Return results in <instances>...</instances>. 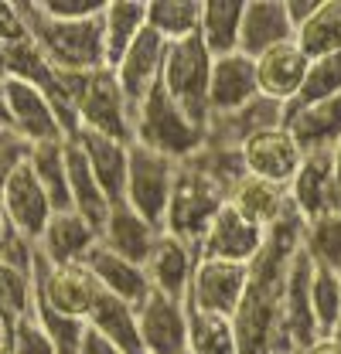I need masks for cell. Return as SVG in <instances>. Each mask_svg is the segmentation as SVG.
Here are the masks:
<instances>
[{"label": "cell", "mask_w": 341, "mask_h": 354, "mask_svg": "<svg viewBox=\"0 0 341 354\" xmlns=\"http://www.w3.org/2000/svg\"><path fill=\"white\" fill-rule=\"evenodd\" d=\"M266 245V228L250 221L246 215H239L229 201L218 208L215 221L209 225L198 256L202 259H225V263H243L250 266L263 252Z\"/></svg>", "instance_id": "obj_12"}, {"label": "cell", "mask_w": 341, "mask_h": 354, "mask_svg": "<svg viewBox=\"0 0 341 354\" xmlns=\"http://www.w3.org/2000/svg\"><path fill=\"white\" fill-rule=\"evenodd\" d=\"M209 79H212V55L205 51L202 38L168 44L161 65V86L202 130L209 127Z\"/></svg>", "instance_id": "obj_5"}, {"label": "cell", "mask_w": 341, "mask_h": 354, "mask_svg": "<svg viewBox=\"0 0 341 354\" xmlns=\"http://www.w3.org/2000/svg\"><path fill=\"white\" fill-rule=\"evenodd\" d=\"M307 55L297 48V41L277 44L270 48L266 55L256 58V88L263 99H273L280 106L294 102L304 88V79H307Z\"/></svg>", "instance_id": "obj_19"}, {"label": "cell", "mask_w": 341, "mask_h": 354, "mask_svg": "<svg viewBox=\"0 0 341 354\" xmlns=\"http://www.w3.org/2000/svg\"><path fill=\"white\" fill-rule=\"evenodd\" d=\"M7 232H10V221H7L3 208H0V256H3V242H7Z\"/></svg>", "instance_id": "obj_49"}, {"label": "cell", "mask_w": 341, "mask_h": 354, "mask_svg": "<svg viewBox=\"0 0 341 354\" xmlns=\"http://www.w3.org/2000/svg\"><path fill=\"white\" fill-rule=\"evenodd\" d=\"M0 313L28 317L35 313V276L0 259Z\"/></svg>", "instance_id": "obj_38"}, {"label": "cell", "mask_w": 341, "mask_h": 354, "mask_svg": "<svg viewBox=\"0 0 341 354\" xmlns=\"http://www.w3.org/2000/svg\"><path fill=\"white\" fill-rule=\"evenodd\" d=\"M304 218L287 208V215L266 228V245L250 263V286L239 310L232 313L239 354H290L283 341V283L290 259L300 249Z\"/></svg>", "instance_id": "obj_1"}, {"label": "cell", "mask_w": 341, "mask_h": 354, "mask_svg": "<svg viewBox=\"0 0 341 354\" xmlns=\"http://www.w3.org/2000/svg\"><path fill=\"white\" fill-rule=\"evenodd\" d=\"M164 51H168V44L161 41L150 28H143V35L133 41V48L123 55V62L113 68L116 82H120L123 95H127V102L133 106V116H137V106L147 99V92L161 82Z\"/></svg>", "instance_id": "obj_22"}, {"label": "cell", "mask_w": 341, "mask_h": 354, "mask_svg": "<svg viewBox=\"0 0 341 354\" xmlns=\"http://www.w3.org/2000/svg\"><path fill=\"white\" fill-rule=\"evenodd\" d=\"M300 245L314 259V266H328V269L341 272V212L304 221Z\"/></svg>", "instance_id": "obj_35"}, {"label": "cell", "mask_w": 341, "mask_h": 354, "mask_svg": "<svg viewBox=\"0 0 341 354\" xmlns=\"http://www.w3.org/2000/svg\"><path fill=\"white\" fill-rule=\"evenodd\" d=\"M137 330L143 354H184L188 351V307L161 293H150L137 307Z\"/></svg>", "instance_id": "obj_16"}, {"label": "cell", "mask_w": 341, "mask_h": 354, "mask_svg": "<svg viewBox=\"0 0 341 354\" xmlns=\"http://www.w3.org/2000/svg\"><path fill=\"white\" fill-rule=\"evenodd\" d=\"M259 95L256 88V62L232 51L212 58V79H209V116H229L246 109Z\"/></svg>", "instance_id": "obj_18"}, {"label": "cell", "mask_w": 341, "mask_h": 354, "mask_svg": "<svg viewBox=\"0 0 341 354\" xmlns=\"http://www.w3.org/2000/svg\"><path fill=\"white\" fill-rule=\"evenodd\" d=\"M195 266H198V249H191L188 242L174 239L170 232L157 235V245L150 252V259L143 263L147 269V279H150V290L170 297V300H188V290H191V276H195Z\"/></svg>", "instance_id": "obj_17"}, {"label": "cell", "mask_w": 341, "mask_h": 354, "mask_svg": "<svg viewBox=\"0 0 341 354\" xmlns=\"http://www.w3.org/2000/svg\"><path fill=\"white\" fill-rule=\"evenodd\" d=\"M229 205L246 215L250 221L270 228L277 221L287 215L290 208V194L283 184H273V180H263V177H253V174H243L232 187H229Z\"/></svg>", "instance_id": "obj_27"}, {"label": "cell", "mask_w": 341, "mask_h": 354, "mask_svg": "<svg viewBox=\"0 0 341 354\" xmlns=\"http://www.w3.org/2000/svg\"><path fill=\"white\" fill-rule=\"evenodd\" d=\"M99 242V232L79 215V212H55L51 221L44 225L42 239H38V252L48 263H85V256L92 252V245Z\"/></svg>", "instance_id": "obj_25"}, {"label": "cell", "mask_w": 341, "mask_h": 354, "mask_svg": "<svg viewBox=\"0 0 341 354\" xmlns=\"http://www.w3.org/2000/svg\"><path fill=\"white\" fill-rule=\"evenodd\" d=\"M0 123H7V106H3V92H0ZM10 127V123H7Z\"/></svg>", "instance_id": "obj_51"}, {"label": "cell", "mask_w": 341, "mask_h": 354, "mask_svg": "<svg viewBox=\"0 0 341 354\" xmlns=\"http://www.w3.org/2000/svg\"><path fill=\"white\" fill-rule=\"evenodd\" d=\"M229 201V187L218 184L212 174H205L198 164L181 160L177 164V177H174V191H170L168 218H164V232L174 239L188 242L191 249H202V239L215 221L218 208Z\"/></svg>", "instance_id": "obj_3"}, {"label": "cell", "mask_w": 341, "mask_h": 354, "mask_svg": "<svg viewBox=\"0 0 341 354\" xmlns=\"http://www.w3.org/2000/svg\"><path fill=\"white\" fill-rule=\"evenodd\" d=\"M65 174H69L72 212H79V215L99 232L106 215H110V198L103 194V187L96 184V177L89 171V160H85L79 140H65Z\"/></svg>", "instance_id": "obj_28"}, {"label": "cell", "mask_w": 341, "mask_h": 354, "mask_svg": "<svg viewBox=\"0 0 341 354\" xmlns=\"http://www.w3.org/2000/svg\"><path fill=\"white\" fill-rule=\"evenodd\" d=\"M297 48L307 55V62L338 55L341 51V0H317L314 14L294 31Z\"/></svg>", "instance_id": "obj_32"}, {"label": "cell", "mask_w": 341, "mask_h": 354, "mask_svg": "<svg viewBox=\"0 0 341 354\" xmlns=\"http://www.w3.org/2000/svg\"><path fill=\"white\" fill-rule=\"evenodd\" d=\"M202 3L195 0H150L147 3V28L164 44L198 38Z\"/></svg>", "instance_id": "obj_33"}, {"label": "cell", "mask_w": 341, "mask_h": 354, "mask_svg": "<svg viewBox=\"0 0 341 354\" xmlns=\"http://www.w3.org/2000/svg\"><path fill=\"white\" fill-rule=\"evenodd\" d=\"M0 354H14V317L0 313Z\"/></svg>", "instance_id": "obj_46"}, {"label": "cell", "mask_w": 341, "mask_h": 354, "mask_svg": "<svg viewBox=\"0 0 341 354\" xmlns=\"http://www.w3.org/2000/svg\"><path fill=\"white\" fill-rule=\"evenodd\" d=\"M283 3H287V17H290L294 31H297L300 24L314 14V7H317V0H283Z\"/></svg>", "instance_id": "obj_45"}, {"label": "cell", "mask_w": 341, "mask_h": 354, "mask_svg": "<svg viewBox=\"0 0 341 354\" xmlns=\"http://www.w3.org/2000/svg\"><path fill=\"white\" fill-rule=\"evenodd\" d=\"M335 95H341V51L314 58L307 65L304 88H300L297 99L287 102V106H311V102H324V99H335Z\"/></svg>", "instance_id": "obj_37"}, {"label": "cell", "mask_w": 341, "mask_h": 354, "mask_svg": "<svg viewBox=\"0 0 341 354\" xmlns=\"http://www.w3.org/2000/svg\"><path fill=\"white\" fill-rule=\"evenodd\" d=\"M157 235H161V228L143 221L127 201L110 205V215H106L103 228H99V242L110 252H116V256H123V259L137 266H143L150 259V252L157 245Z\"/></svg>", "instance_id": "obj_23"}, {"label": "cell", "mask_w": 341, "mask_h": 354, "mask_svg": "<svg viewBox=\"0 0 341 354\" xmlns=\"http://www.w3.org/2000/svg\"><path fill=\"white\" fill-rule=\"evenodd\" d=\"M250 286V266L243 263H225V259H202L195 266L191 276V290L184 307L198 310V313H218V317H232Z\"/></svg>", "instance_id": "obj_9"}, {"label": "cell", "mask_w": 341, "mask_h": 354, "mask_svg": "<svg viewBox=\"0 0 341 354\" xmlns=\"http://www.w3.org/2000/svg\"><path fill=\"white\" fill-rule=\"evenodd\" d=\"M28 38L38 44L48 65L58 72H96L106 68L103 51V14L85 21H55L38 3H17Z\"/></svg>", "instance_id": "obj_2"}, {"label": "cell", "mask_w": 341, "mask_h": 354, "mask_svg": "<svg viewBox=\"0 0 341 354\" xmlns=\"http://www.w3.org/2000/svg\"><path fill=\"white\" fill-rule=\"evenodd\" d=\"M85 324L92 330H99L106 341H113L123 354H143L140 330H137V307L116 300L113 293L99 290V297H96V304L89 310V320Z\"/></svg>", "instance_id": "obj_30"}, {"label": "cell", "mask_w": 341, "mask_h": 354, "mask_svg": "<svg viewBox=\"0 0 341 354\" xmlns=\"http://www.w3.org/2000/svg\"><path fill=\"white\" fill-rule=\"evenodd\" d=\"M331 164H335V180H338V191H341V143L331 150Z\"/></svg>", "instance_id": "obj_48"}, {"label": "cell", "mask_w": 341, "mask_h": 354, "mask_svg": "<svg viewBox=\"0 0 341 354\" xmlns=\"http://www.w3.org/2000/svg\"><path fill=\"white\" fill-rule=\"evenodd\" d=\"M283 127L304 153L335 150L341 143V95L311 106H283Z\"/></svg>", "instance_id": "obj_20"}, {"label": "cell", "mask_w": 341, "mask_h": 354, "mask_svg": "<svg viewBox=\"0 0 341 354\" xmlns=\"http://www.w3.org/2000/svg\"><path fill=\"white\" fill-rule=\"evenodd\" d=\"M338 276H341V272H338ZM331 337H338V341H341V320H338V327H335V334H331Z\"/></svg>", "instance_id": "obj_52"}, {"label": "cell", "mask_w": 341, "mask_h": 354, "mask_svg": "<svg viewBox=\"0 0 341 354\" xmlns=\"http://www.w3.org/2000/svg\"><path fill=\"white\" fill-rule=\"evenodd\" d=\"M239 153H243L246 174L283 184V187L294 180V174L300 171V160H304V150L297 147V140L290 136V130L283 123L250 133L243 140Z\"/></svg>", "instance_id": "obj_10"}, {"label": "cell", "mask_w": 341, "mask_h": 354, "mask_svg": "<svg viewBox=\"0 0 341 354\" xmlns=\"http://www.w3.org/2000/svg\"><path fill=\"white\" fill-rule=\"evenodd\" d=\"M184 354H188V351H184Z\"/></svg>", "instance_id": "obj_53"}, {"label": "cell", "mask_w": 341, "mask_h": 354, "mask_svg": "<svg viewBox=\"0 0 341 354\" xmlns=\"http://www.w3.org/2000/svg\"><path fill=\"white\" fill-rule=\"evenodd\" d=\"M290 205L304 221H314L321 215H335L341 212V191L335 180V164H331V150H317V153H304L300 171L287 184Z\"/></svg>", "instance_id": "obj_11"}, {"label": "cell", "mask_w": 341, "mask_h": 354, "mask_svg": "<svg viewBox=\"0 0 341 354\" xmlns=\"http://www.w3.org/2000/svg\"><path fill=\"white\" fill-rule=\"evenodd\" d=\"M243 0H209L202 3V24L198 38L212 58L239 51V24H243Z\"/></svg>", "instance_id": "obj_31"}, {"label": "cell", "mask_w": 341, "mask_h": 354, "mask_svg": "<svg viewBox=\"0 0 341 354\" xmlns=\"http://www.w3.org/2000/svg\"><path fill=\"white\" fill-rule=\"evenodd\" d=\"M311 310L321 337H331L341 320V276L328 266H314L311 276Z\"/></svg>", "instance_id": "obj_36"}, {"label": "cell", "mask_w": 341, "mask_h": 354, "mask_svg": "<svg viewBox=\"0 0 341 354\" xmlns=\"http://www.w3.org/2000/svg\"><path fill=\"white\" fill-rule=\"evenodd\" d=\"M300 354H341V341L338 337H317L314 344H307Z\"/></svg>", "instance_id": "obj_47"}, {"label": "cell", "mask_w": 341, "mask_h": 354, "mask_svg": "<svg viewBox=\"0 0 341 354\" xmlns=\"http://www.w3.org/2000/svg\"><path fill=\"white\" fill-rule=\"evenodd\" d=\"M38 7L55 21H85V17H99L106 0H42Z\"/></svg>", "instance_id": "obj_42"}, {"label": "cell", "mask_w": 341, "mask_h": 354, "mask_svg": "<svg viewBox=\"0 0 341 354\" xmlns=\"http://www.w3.org/2000/svg\"><path fill=\"white\" fill-rule=\"evenodd\" d=\"M14 354H55V344L48 341L35 313L14 320Z\"/></svg>", "instance_id": "obj_40"}, {"label": "cell", "mask_w": 341, "mask_h": 354, "mask_svg": "<svg viewBox=\"0 0 341 354\" xmlns=\"http://www.w3.org/2000/svg\"><path fill=\"white\" fill-rule=\"evenodd\" d=\"M147 28V3L140 0H106L103 7V51L106 68H116L123 62L133 41Z\"/></svg>", "instance_id": "obj_29"}, {"label": "cell", "mask_w": 341, "mask_h": 354, "mask_svg": "<svg viewBox=\"0 0 341 354\" xmlns=\"http://www.w3.org/2000/svg\"><path fill=\"white\" fill-rule=\"evenodd\" d=\"M174 177H177V160H170L164 153H154V150H147V147L130 143L123 201H127L140 218L150 221V225L161 228V232H164V218H168Z\"/></svg>", "instance_id": "obj_6"}, {"label": "cell", "mask_w": 341, "mask_h": 354, "mask_svg": "<svg viewBox=\"0 0 341 354\" xmlns=\"http://www.w3.org/2000/svg\"><path fill=\"white\" fill-rule=\"evenodd\" d=\"M31 276H35V300L38 304L58 310L65 317H76V320H89V310L99 297V283L85 263L55 266L38 252Z\"/></svg>", "instance_id": "obj_7"}, {"label": "cell", "mask_w": 341, "mask_h": 354, "mask_svg": "<svg viewBox=\"0 0 341 354\" xmlns=\"http://www.w3.org/2000/svg\"><path fill=\"white\" fill-rule=\"evenodd\" d=\"M294 41V24L287 17V3L283 0H253L243 10V24H239V55L259 58L277 44Z\"/></svg>", "instance_id": "obj_21"}, {"label": "cell", "mask_w": 341, "mask_h": 354, "mask_svg": "<svg viewBox=\"0 0 341 354\" xmlns=\"http://www.w3.org/2000/svg\"><path fill=\"white\" fill-rule=\"evenodd\" d=\"M31 171L44 187L48 201L55 212H69L72 198H69V174H65V140H48V143H31V157H28Z\"/></svg>", "instance_id": "obj_34"}, {"label": "cell", "mask_w": 341, "mask_h": 354, "mask_svg": "<svg viewBox=\"0 0 341 354\" xmlns=\"http://www.w3.org/2000/svg\"><path fill=\"white\" fill-rule=\"evenodd\" d=\"M24 38H28V28L17 3H0V44H17Z\"/></svg>", "instance_id": "obj_43"}, {"label": "cell", "mask_w": 341, "mask_h": 354, "mask_svg": "<svg viewBox=\"0 0 341 354\" xmlns=\"http://www.w3.org/2000/svg\"><path fill=\"white\" fill-rule=\"evenodd\" d=\"M31 157V143L7 123H0V184L7 180L10 171H17L21 164H28Z\"/></svg>", "instance_id": "obj_41"}, {"label": "cell", "mask_w": 341, "mask_h": 354, "mask_svg": "<svg viewBox=\"0 0 341 354\" xmlns=\"http://www.w3.org/2000/svg\"><path fill=\"white\" fill-rule=\"evenodd\" d=\"M7 51H10V44H0V82L7 79Z\"/></svg>", "instance_id": "obj_50"}, {"label": "cell", "mask_w": 341, "mask_h": 354, "mask_svg": "<svg viewBox=\"0 0 341 354\" xmlns=\"http://www.w3.org/2000/svg\"><path fill=\"white\" fill-rule=\"evenodd\" d=\"M0 208H3L7 221H10L21 235H28L31 242L42 239L44 225L55 215V208H51L44 187L38 184L31 164H21L17 171H10L7 180L0 184Z\"/></svg>", "instance_id": "obj_15"}, {"label": "cell", "mask_w": 341, "mask_h": 354, "mask_svg": "<svg viewBox=\"0 0 341 354\" xmlns=\"http://www.w3.org/2000/svg\"><path fill=\"white\" fill-rule=\"evenodd\" d=\"M72 140H79L85 160H89V171L96 177V184L103 187V194L110 198V205L123 201L130 143H120V140H110V136H99V133H89V130H79Z\"/></svg>", "instance_id": "obj_26"}, {"label": "cell", "mask_w": 341, "mask_h": 354, "mask_svg": "<svg viewBox=\"0 0 341 354\" xmlns=\"http://www.w3.org/2000/svg\"><path fill=\"white\" fill-rule=\"evenodd\" d=\"M85 266L92 269L99 290L113 293L116 300H123L130 307H140V304L154 293V290H150V279H147V269L123 259V256H116V252H110L103 242L92 245V252L85 256Z\"/></svg>", "instance_id": "obj_24"}, {"label": "cell", "mask_w": 341, "mask_h": 354, "mask_svg": "<svg viewBox=\"0 0 341 354\" xmlns=\"http://www.w3.org/2000/svg\"><path fill=\"white\" fill-rule=\"evenodd\" d=\"M76 116H79V130L99 133V136H110L120 143H133V106L127 102L113 68L89 72Z\"/></svg>", "instance_id": "obj_8"}, {"label": "cell", "mask_w": 341, "mask_h": 354, "mask_svg": "<svg viewBox=\"0 0 341 354\" xmlns=\"http://www.w3.org/2000/svg\"><path fill=\"white\" fill-rule=\"evenodd\" d=\"M3 106H7V123L21 133L28 143H48V140H65V130L58 123L55 106L48 102L42 88L21 79H3Z\"/></svg>", "instance_id": "obj_13"}, {"label": "cell", "mask_w": 341, "mask_h": 354, "mask_svg": "<svg viewBox=\"0 0 341 354\" xmlns=\"http://www.w3.org/2000/svg\"><path fill=\"white\" fill-rule=\"evenodd\" d=\"M133 143L147 147L154 153H164L170 160H188L202 150L205 143V130L198 123H191L184 116V109L170 99L164 86H157L147 92V99L137 106L133 116Z\"/></svg>", "instance_id": "obj_4"}, {"label": "cell", "mask_w": 341, "mask_h": 354, "mask_svg": "<svg viewBox=\"0 0 341 354\" xmlns=\"http://www.w3.org/2000/svg\"><path fill=\"white\" fill-rule=\"evenodd\" d=\"M35 317L42 324V330L48 334V341L55 344V354H79L82 348V337H85V320H76V317H65L58 310L44 307L35 300Z\"/></svg>", "instance_id": "obj_39"}, {"label": "cell", "mask_w": 341, "mask_h": 354, "mask_svg": "<svg viewBox=\"0 0 341 354\" xmlns=\"http://www.w3.org/2000/svg\"><path fill=\"white\" fill-rule=\"evenodd\" d=\"M311 276H314V259L300 245L290 259L287 283H283V341L290 354H300L307 344L321 337L314 324V310H311Z\"/></svg>", "instance_id": "obj_14"}, {"label": "cell", "mask_w": 341, "mask_h": 354, "mask_svg": "<svg viewBox=\"0 0 341 354\" xmlns=\"http://www.w3.org/2000/svg\"><path fill=\"white\" fill-rule=\"evenodd\" d=\"M79 354H123L113 341H106L99 330H92V327H85V337H82V348Z\"/></svg>", "instance_id": "obj_44"}]
</instances>
